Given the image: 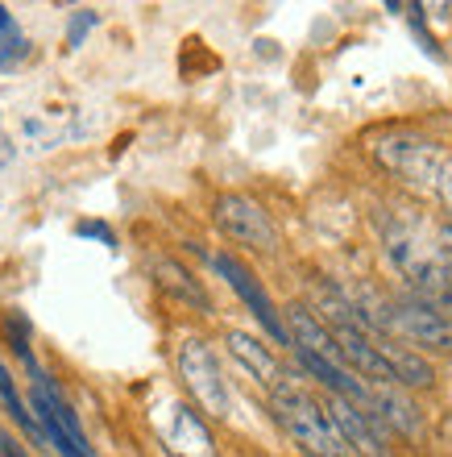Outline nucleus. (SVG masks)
I'll list each match as a JSON object with an SVG mask.
<instances>
[{
	"instance_id": "obj_1",
	"label": "nucleus",
	"mask_w": 452,
	"mask_h": 457,
	"mask_svg": "<svg viewBox=\"0 0 452 457\" xmlns=\"http://www.w3.org/2000/svg\"><path fill=\"white\" fill-rule=\"evenodd\" d=\"M270 411L274 420L283 424V433L303 449V457H349L345 441L336 433V424L328 420V411L308 386H299L295 378H283V383L270 391Z\"/></svg>"
},
{
	"instance_id": "obj_2",
	"label": "nucleus",
	"mask_w": 452,
	"mask_h": 457,
	"mask_svg": "<svg viewBox=\"0 0 452 457\" xmlns=\"http://www.w3.org/2000/svg\"><path fill=\"white\" fill-rule=\"evenodd\" d=\"M179 378H183V386H187V395L195 399L200 416L225 420L228 408H233V395H228V383H225V370H220L216 349L203 337H187L179 345Z\"/></svg>"
},
{
	"instance_id": "obj_3",
	"label": "nucleus",
	"mask_w": 452,
	"mask_h": 457,
	"mask_svg": "<svg viewBox=\"0 0 452 457\" xmlns=\"http://www.w3.org/2000/svg\"><path fill=\"white\" fill-rule=\"evenodd\" d=\"M212 220L228 241H237L241 250H253V253H274L278 250V228H274L270 212H266L253 195L220 192L212 200Z\"/></svg>"
},
{
	"instance_id": "obj_4",
	"label": "nucleus",
	"mask_w": 452,
	"mask_h": 457,
	"mask_svg": "<svg viewBox=\"0 0 452 457\" xmlns=\"http://www.w3.org/2000/svg\"><path fill=\"white\" fill-rule=\"evenodd\" d=\"M212 270L220 278H225L228 287H233V295H237L245 308L253 312V320L262 325V333L274 341V345H283V349H291V333H286V325H283V312L274 308V300H270V291L262 287V278L253 275L250 266L241 262L237 253H228V250H220V253H212Z\"/></svg>"
},
{
	"instance_id": "obj_5",
	"label": "nucleus",
	"mask_w": 452,
	"mask_h": 457,
	"mask_svg": "<svg viewBox=\"0 0 452 457\" xmlns=\"http://www.w3.org/2000/svg\"><path fill=\"white\" fill-rule=\"evenodd\" d=\"M374 158H378L390 175H399L403 183H419V187H436V175H440V167H444V154L428 137L403 133V129L386 133V137L374 145Z\"/></svg>"
},
{
	"instance_id": "obj_6",
	"label": "nucleus",
	"mask_w": 452,
	"mask_h": 457,
	"mask_svg": "<svg viewBox=\"0 0 452 457\" xmlns=\"http://www.w3.org/2000/svg\"><path fill=\"white\" fill-rule=\"evenodd\" d=\"M386 337L403 341L411 349H431V353H452V320L419 308L415 300H386Z\"/></svg>"
},
{
	"instance_id": "obj_7",
	"label": "nucleus",
	"mask_w": 452,
	"mask_h": 457,
	"mask_svg": "<svg viewBox=\"0 0 452 457\" xmlns=\"http://www.w3.org/2000/svg\"><path fill=\"white\" fill-rule=\"evenodd\" d=\"M324 411H328V420L336 424V433H341V441H345L349 453H357V457H394L390 428L382 424L378 411H369L366 403H353V399H341V395L324 399Z\"/></svg>"
},
{
	"instance_id": "obj_8",
	"label": "nucleus",
	"mask_w": 452,
	"mask_h": 457,
	"mask_svg": "<svg viewBox=\"0 0 452 457\" xmlns=\"http://www.w3.org/2000/svg\"><path fill=\"white\" fill-rule=\"evenodd\" d=\"M407 300H415L419 308L452 320V270L431 258V262H415L407 270Z\"/></svg>"
},
{
	"instance_id": "obj_9",
	"label": "nucleus",
	"mask_w": 452,
	"mask_h": 457,
	"mask_svg": "<svg viewBox=\"0 0 452 457\" xmlns=\"http://www.w3.org/2000/svg\"><path fill=\"white\" fill-rule=\"evenodd\" d=\"M225 345H228V353L241 361V370L250 374L258 386H266V391H274V386L286 378V366L278 361V353H274L262 337H253L245 328H233L225 337Z\"/></svg>"
},
{
	"instance_id": "obj_10",
	"label": "nucleus",
	"mask_w": 452,
	"mask_h": 457,
	"mask_svg": "<svg viewBox=\"0 0 452 457\" xmlns=\"http://www.w3.org/2000/svg\"><path fill=\"white\" fill-rule=\"evenodd\" d=\"M167 449H175L179 457H216L212 433L195 408L187 403H170V428H167Z\"/></svg>"
},
{
	"instance_id": "obj_11",
	"label": "nucleus",
	"mask_w": 452,
	"mask_h": 457,
	"mask_svg": "<svg viewBox=\"0 0 452 457\" xmlns=\"http://www.w3.org/2000/svg\"><path fill=\"white\" fill-rule=\"evenodd\" d=\"M154 283L162 287V295H170V300L183 303V308H191V312H203V316L212 312L208 287L191 275L179 258H158V262H154Z\"/></svg>"
},
{
	"instance_id": "obj_12",
	"label": "nucleus",
	"mask_w": 452,
	"mask_h": 457,
	"mask_svg": "<svg viewBox=\"0 0 452 457\" xmlns=\"http://www.w3.org/2000/svg\"><path fill=\"white\" fill-rule=\"evenodd\" d=\"M366 408L369 411H378L382 416V424L390 428V436H419V408L411 403V395H407L403 386H374L369 391V399H366Z\"/></svg>"
},
{
	"instance_id": "obj_13",
	"label": "nucleus",
	"mask_w": 452,
	"mask_h": 457,
	"mask_svg": "<svg viewBox=\"0 0 452 457\" xmlns=\"http://www.w3.org/2000/svg\"><path fill=\"white\" fill-rule=\"evenodd\" d=\"M382 353L390 361V378L394 386H403V391H428L436 383V366L428 361V353H419V349L403 345V341H390V337H378Z\"/></svg>"
},
{
	"instance_id": "obj_14",
	"label": "nucleus",
	"mask_w": 452,
	"mask_h": 457,
	"mask_svg": "<svg viewBox=\"0 0 452 457\" xmlns=\"http://www.w3.org/2000/svg\"><path fill=\"white\" fill-rule=\"evenodd\" d=\"M0 403H4V411L12 416V424L21 428L34 445H46V436H42V428H37V420H34V411H29V403L21 399V391H17V383H12V374H9V366L0 361Z\"/></svg>"
},
{
	"instance_id": "obj_15",
	"label": "nucleus",
	"mask_w": 452,
	"mask_h": 457,
	"mask_svg": "<svg viewBox=\"0 0 452 457\" xmlns=\"http://www.w3.org/2000/svg\"><path fill=\"white\" fill-rule=\"evenodd\" d=\"M29 37L25 34H17V29H12V34H4L0 37V71H12V67H21L25 59H29Z\"/></svg>"
},
{
	"instance_id": "obj_16",
	"label": "nucleus",
	"mask_w": 452,
	"mask_h": 457,
	"mask_svg": "<svg viewBox=\"0 0 452 457\" xmlns=\"http://www.w3.org/2000/svg\"><path fill=\"white\" fill-rule=\"evenodd\" d=\"M95 21H100V17H95L92 9H75L71 12V21H67V46H84V37L92 34L95 29Z\"/></svg>"
},
{
	"instance_id": "obj_17",
	"label": "nucleus",
	"mask_w": 452,
	"mask_h": 457,
	"mask_svg": "<svg viewBox=\"0 0 452 457\" xmlns=\"http://www.w3.org/2000/svg\"><path fill=\"white\" fill-rule=\"evenodd\" d=\"M75 233H79V237L100 241V245H108V250H117V233H112L104 220H79V225H75Z\"/></svg>"
},
{
	"instance_id": "obj_18",
	"label": "nucleus",
	"mask_w": 452,
	"mask_h": 457,
	"mask_svg": "<svg viewBox=\"0 0 452 457\" xmlns=\"http://www.w3.org/2000/svg\"><path fill=\"white\" fill-rule=\"evenodd\" d=\"M436 195L444 200V208L452 212V162H444L440 175H436Z\"/></svg>"
},
{
	"instance_id": "obj_19",
	"label": "nucleus",
	"mask_w": 452,
	"mask_h": 457,
	"mask_svg": "<svg viewBox=\"0 0 452 457\" xmlns=\"http://www.w3.org/2000/svg\"><path fill=\"white\" fill-rule=\"evenodd\" d=\"M0 457H29V453H25V445L17 441V436L0 428Z\"/></svg>"
},
{
	"instance_id": "obj_20",
	"label": "nucleus",
	"mask_w": 452,
	"mask_h": 457,
	"mask_svg": "<svg viewBox=\"0 0 452 457\" xmlns=\"http://www.w3.org/2000/svg\"><path fill=\"white\" fill-rule=\"evenodd\" d=\"M440 262L452 270V217L444 220V228H440Z\"/></svg>"
},
{
	"instance_id": "obj_21",
	"label": "nucleus",
	"mask_w": 452,
	"mask_h": 457,
	"mask_svg": "<svg viewBox=\"0 0 452 457\" xmlns=\"http://www.w3.org/2000/svg\"><path fill=\"white\" fill-rule=\"evenodd\" d=\"M4 34H12V12L0 4V37H4Z\"/></svg>"
}]
</instances>
